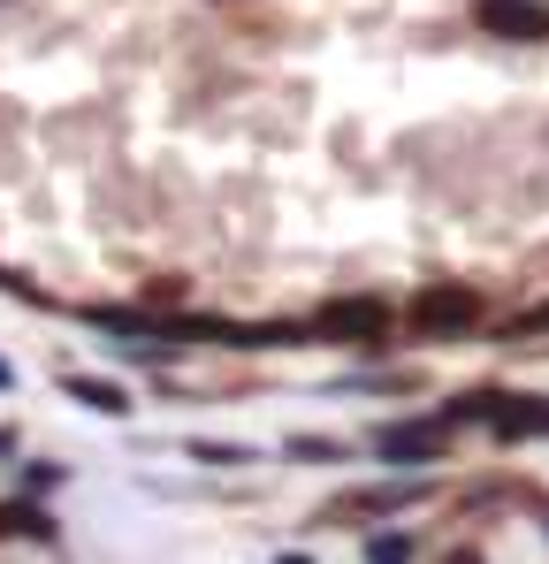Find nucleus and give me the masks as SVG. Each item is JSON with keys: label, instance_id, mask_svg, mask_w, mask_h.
<instances>
[{"label": "nucleus", "instance_id": "obj_1", "mask_svg": "<svg viewBox=\"0 0 549 564\" xmlns=\"http://www.w3.org/2000/svg\"><path fill=\"white\" fill-rule=\"evenodd\" d=\"M313 336H336V344H381L389 336V305L381 297H329L313 313Z\"/></svg>", "mask_w": 549, "mask_h": 564}, {"label": "nucleus", "instance_id": "obj_2", "mask_svg": "<svg viewBox=\"0 0 549 564\" xmlns=\"http://www.w3.org/2000/svg\"><path fill=\"white\" fill-rule=\"evenodd\" d=\"M412 321H420L428 336H465V328L481 321V297H473L465 282H443V290H420V297H412Z\"/></svg>", "mask_w": 549, "mask_h": 564}, {"label": "nucleus", "instance_id": "obj_3", "mask_svg": "<svg viewBox=\"0 0 549 564\" xmlns=\"http://www.w3.org/2000/svg\"><path fill=\"white\" fill-rule=\"evenodd\" d=\"M435 451H443L435 420H389V427H374V458H389V466H420Z\"/></svg>", "mask_w": 549, "mask_h": 564}, {"label": "nucleus", "instance_id": "obj_4", "mask_svg": "<svg viewBox=\"0 0 549 564\" xmlns=\"http://www.w3.org/2000/svg\"><path fill=\"white\" fill-rule=\"evenodd\" d=\"M488 427H496V443H535L549 435V397H496Z\"/></svg>", "mask_w": 549, "mask_h": 564}, {"label": "nucleus", "instance_id": "obj_5", "mask_svg": "<svg viewBox=\"0 0 549 564\" xmlns=\"http://www.w3.org/2000/svg\"><path fill=\"white\" fill-rule=\"evenodd\" d=\"M488 31H512V39H549V15L527 0H488Z\"/></svg>", "mask_w": 549, "mask_h": 564}, {"label": "nucleus", "instance_id": "obj_6", "mask_svg": "<svg viewBox=\"0 0 549 564\" xmlns=\"http://www.w3.org/2000/svg\"><path fill=\"white\" fill-rule=\"evenodd\" d=\"M62 389L77 404H92V412H130V389H115V381H99V375H62Z\"/></svg>", "mask_w": 549, "mask_h": 564}, {"label": "nucleus", "instance_id": "obj_7", "mask_svg": "<svg viewBox=\"0 0 549 564\" xmlns=\"http://www.w3.org/2000/svg\"><path fill=\"white\" fill-rule=\"evenodd\" d=\"M0 534H15V542H54V519H46L39 503H0Z\"/></svg>", "mask_w": 549, "mask_h": 564}, {"label": "nucleus", "instance_id": "obj_8", "mask_svg": "<svg viewBox=\"0 0 549 564\" xmlns=\"http://www.w3.org/2000/svg\"><path fill=\"white\" fill-rule=\"evenodd\" d=\"M366 564H412V534H374L366 542Z\"/></svg>", "mask_w": 549, "mask_h": 564}, {"label": "nucleus", "instance_id": "obj_9", "mask_svg": "<svg viewBox=\"0 0 549 564\" xmlns=\"http://www.w3.org/2000/svg\"><path fill=\"white\" fill-rule=\"evenodd\" d=\"M191 458H206V466H252V451H237V443H191Z\"/></svg>", "mask_w": 549, "mask_h": 564}, {"label": "nucleus", "instance_id": "obj_10", "mask_svg": "<svg viewBox=\"0 0 549 564\" xmlns=\"http://www.w3.org/2000/svg\"><path fill=\"white\" fill-rule=\"evenodd\" d=\"M535 328H549V305H535V313H519V321H512V336H535Z\"/></svg>", "mask_w": 549, "mask_h": 564}, {"label": "nucleus", "instance_id": "obj_11", "mask_svg": "<svg viewBox=\"0 0 549 564\" xmlns=\"http://www.w3.org/2000/svg\"><path fill=\"white\" fill-rule=\"evenodd\" d=\"M443 564H481V550H451V557H443Z\"/></svg>", "mask_w": 549, "mask_h": 564}, {"label": "nucleus", "instance_id": "obj_12", "mask_svg": "<svg viewBox=\"0 0 549 564\" xmlns=\"http://www.w3.org/2000/svg\"><path fill=\"white\" fill-rule=\"evenodd\" d=\"M274 564H313V557H274Z\"/></svg>", "mask_w": 549, "mask_h": 564}, {"label": "nucleus", "instance_id": "obj_13", "mask_svg": "<svg viewBox=\"0 0 549 564\" xmlns=\"http://www.w3.org/2000/svg\"><path fill=\"white\" fill-rule=\"evenodd\" d=\"M8 381H15V375H8V367H0V389H8Z\"/></svg>", "mask_w": 549, "mask_h": 564}]
</instances>
